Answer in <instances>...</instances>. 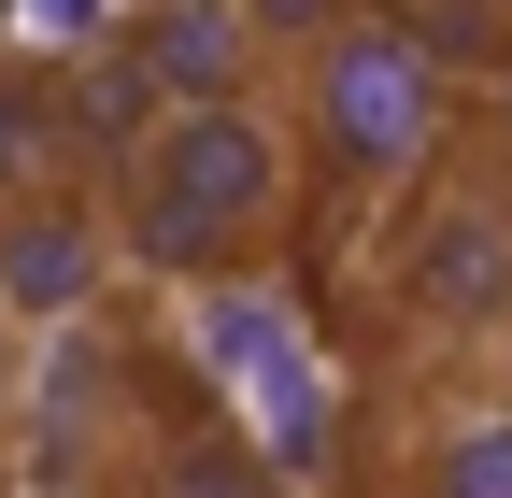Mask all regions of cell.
Wrapping results in <instances>:
<instances>
[{
	"mask_svg": "<svg viewBox=\"0 0 512 498\" xmlns=\"http://www.w3.org/2000/svg\"><path fill=\"white\" fill-rule=\"evenodd\" d=\"M114 228H128L143 299H185V314L271 299L313 228V171H299V129L271 114V86H214V100L143 114L114 157Z\"/></svg>",
	"mask_w": 512,
	"mask_h": 498,
	"instance_id": "obj_1",
	"label": "cell"
},
{
	"mask_svg": "<svg viewBox=\"0 0 512 498\" xmlns=\"http://www.w3.org/2000/svg\"><path fill=\"white\" fill-rule=\"evenodd\" d=\"M356 314L384 399L512 385V114H470L441 171L356 242Z\"/></svg>",
	"mask_w": 512,
	"mask_h": 498,
	"instance_id": "obj_2",
	"label": "cell"
},
{
	"mask_svg": "<svg viewBox=\"0 0 512 498\" xmlns=\"http://www.w3.org/2000/svg\"><path fill=\"white\" fill-rule=\"evenodd\" d=\"M256 86H271V114L299 129L313 214H328L342 242H370V228L441 171V143L484 114L470 72H456V43H441L413 0H342V15H328V29H299Z\"/></svg>",
	"mask_w": 512,
	"mask_h": 498,
	"instance_id": "obj_3",
	"label": "cell"
},
{
	"mask_svg": "<svg viewBox=\"0 0 512 498\" xmlns=\"http://www.w3.org/2000/svg\"><path fill=\"white\" fill-rule=\"evenodd\" d=\"M128 299V228H114V171H57L0 200V328L15 342H72Z\"/></svg>",
	"mask_w": 512,
	"mask_h": 498,
	"instance_id": "obj_4",
	"label": "cell"
},
{
	"mask_svg": "<svg viewBox=\"0 0 512 498\" xmlns=\"http://www.w3.org/2000/svg\"><path fill=\"white\" fill-rule=\"evenodd\" d=\"M114 157H128V100L100 43H0V200L57 171H114Z\"/></svg>",
	"mask_w": 512,
	"mask_h": 498,
	"instance_id": "obj_5",
	"label": "cell"
},
{
	"mask_svg": "<svg viewBox=\"0 0 512 498\" xmlns=\"http://www.w3.org/2000/svg\"><path fill=\"white\" fill-rule=\"evenodd\" d=\"M370 498H512V385L384 399V427H370Z\"/></svg>",
	"mask_w": 512,
	"mask_h": 498,
	"instance_id": "obj_6",
	"label": "cell"
},
{
	"mask_svg": "<svg viewBox=\"0 0 512 498\" xmlns=\"http://www.w3.org/2000/svg\"><path fill=\"white\" fill-rule=\"evenodd\" d=\"M128 498H285V442L228 399H185V413H157V456Z\"/></svg>",
	"mask_w": 512,
	"mask_h": 498,
	"instance_id": "obj_7",
	"label": "cell"
},
{
	"mask_svg": "<svg viewBox=\"0 0 512 498\" xmlns=\"http://www.w3.org/2000/svg\"><path fill=\"white\" fill-rule=\"evenodd\" d=\"M0 43H15V0H0Z\"/></svg>",
	"mask_w": 512,
	"mask_h": 498,
	"instance_id": "obj_8",
	"label": "cell"
}]
</instances>
